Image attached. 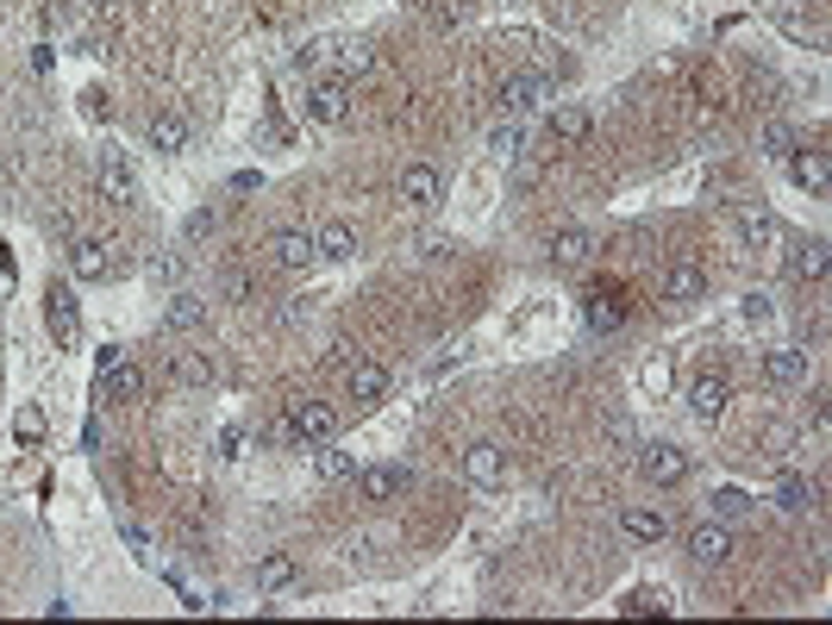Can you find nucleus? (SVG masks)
Returning <instances> with one entry per match:
<instances>
[{
  "label": "nucleus",
  "instance_id": "f8f14e48",
  "mask_svg": "<svg viewBox=\"0 0 832 625\" xmlns=\"http://www.w3.org/2000/svg\"><path fill=\"white\" fill-rule=\"evenodd\" d=\"M69 276L76 281H107L113 276V244L107 238H76V244H69Z\"/></svg>",
  "mask_w": 832,
  "mask_h": 625
},
{
  "label": "nucleus",
  "instance_id": "f3484780",
  "mask_svg": "<svg viewBox=\"0 0 832 625\" xmlns=\"http://www.w3.org/2000/svg\"><path fill=\"white\" fill-rule=\"evenodd\" d=\"M776 32H783L788 44H820L827 38V32H820V13L801 7V0H776Z\"/></svg>",
  "mask_w": 832,
  "mask_h": 625
},
{
  "label": "nucleus",
  "instance_id": "c03bdc74",
  "mask_svg": "<svg viewBox=\"0 0 832 625\" xmlns=\"http://www.w3.org/2000/svg\"><path fill=\"white\" fill-rule=\"evenodd\" d=\"M638 382H645L651 394H663V389H670V369H663V363H645V375H638Z\"/></svg>",
  "mask_w": 832,
  "mask_h": 625
},
{
  "label": "nucleus",
  "instance_id": "ea45409f",
  "mask_svg": "<svg viewBox=\"0 0 832 625\" xmlns=\"http://www.w3.org/2000/svg\"><path fill=\"white\" fill-rule=\"evenodd\" d=\"M213 225H219V213H213V207H195V213L182 219V232H188V238H207Z\"/></svg>",
  "mask_w": 832,
  "mask_h": 625
},
{
  "label": "nucleus",
  "instance_id": "dca6fc26",
  "mask_svg": "<svg viewBox=\"0 0 832 625\" xmlns=\"http://www.w3.org/2000/svg\"><path fill=\"white\" fill-rule=\"evenodd\" d=\"M251 582H257V594H282V588L301 582V563L288 557V551H263L257 569H251Z\"/></svg>",
  "mask_w": 832,
  "mask_h": 625
},
{
  "label": "nucleus",
  "instance_id": "b1692460",
  "mask_svg": "<svg viewBox=\"0 0 832 625\" xmlns=\"http://www.w3.org/2000/svg\"><path fill=\"white\" fill-rule=\"evenodd\" d=\"M313 251H320V263H350V257H357V232H350V219H326V225L313 232Z\"/></svg>",
  "mask_w": 832,
  "mask_h": 625
},
{
  "label": "nucleus",
  "instance_id": "49530a36",
  "mask_svg": "<svg viewBox=\"0 0 832 625\" xmlns=\"http://www.w3.org/2000/svg\"><path fill=\"white\" fill-rule=\"evenodd\" d=\"M88 7H113V0H88Z\"/></svg>",
  "mask_w": 832,
  "mask_h": 625
},
{
  "label": "nucleus",
  "instance_id": "a211bd4d",
  "mask_svg": "<svg viewBox=\"0 0 832 625\" xmlns=\"http://www.w3.org/2000/svg\"><path fill=\"white\" fill-rule=\"evenodd\" d=\"M701 294H707V263L677 257L670 276H663V301H701Z\"/></svg>",
  "mask_w": 832,
  "mask_h": 625
},
{
  "label": "nucleus",
  "instance_id": "f03ea898",
  "mask_svg": "<svg viewBox=\"0 0 832 625\" xmlns=\"http://www.w3.org/2000/svg\"><path fill=\"white\" fill-rule=\"evenodd\" d=\"M633 463H638V475H645L651 488H677V482H689V451L670 444V438H657V444H633Z\"/></svg>",
  "mask_w": 832,
  "mask_h": 625
},
{
  "label": "nucleus",
  "instance_id": "9d476101",
  "mask_svg": "<svg viewBox=\"0 0 832 625\" xmlns=\"http://www.w3.org/2000/svg\"><path fill=\"white\" fill-rule=\"evenodd\" d=\"M394 195L407 200L414 213H426V207H438V195H444V175H438L432 163H407L401 182H394Z\"/></svg>",
  "mask_w": 832,
  "mask_h": 625
},
{
  "label": "nucleus",
  "instance_id": "58836bf2",
  "mask_svg": "<svg viewBox=\"0 0 832 625\" xmlns=\"http://www.w3.org/2000/svg\"><path fill=\"white\" fill-rule=\"evenodd\" d=\"M788 451H795V426H770V431H764V456H776V463H783Z\"/></svg>",
  "mask_w": 832,
  "mask_h": 625
},
{
  "label": "nucleus",
  "instance_id": "7c9ffc66",
  "mask_svg": "<svg viewBox=\"0 0 832 625\" xmlns=\"http://www.w3.org/2000/svg\"><path fill=\"white\" fill-rule=\"evenodd\" d=\"M788 276H795V281H820V276H827V244H820V238L801 244V251L788 257Z\"/></svg>",
  "mask_w": 832,
  "mask_h": 625
},
{
  "label": "nucleus",
  "instance_id": "c85d7f7f",
  "mask_svg": "<svg viewBox=\"0 0 832 625\" xmlns=\"http://www.w3.org/2000/svg\"><path fill=\"white\" fill-rule=\"evenodd\" d=\"M813 500H820V488H813L808 475H783V482H776V507H783V513H808Z\"/></svg>",
  "mask_w": 832,
  "mask_h": 625
},
{
  "label": "nucleus",
  "instance_id": "a878e982",
  "mask_svg": "<svg viewBox=\"0 0 832 625\" xmlns=\"http://www.w3.org/2000/svg\"><path fill=\"white\" fill-rule=\"evenodd\" d=\"M101 394H107V401H138V394H145V369L131 363H113L107 375H101Z\"/></svg>",
  "mask_w": 832,
  "mask_h": 625
},
{
  "label": "nucleus",
  "instance_id": "f704fd0d",
  "mask_svg": "<svg viewBox=\"0 0 832 625\" xmlns=\"http://www.w3.org/2000/svg\"><path fill=\"white\" fill-rule=\"evenodd\" d=\"M795 151H801V138H795V126H770V131H764V157H770V163H788Z\"/></svg>",
  "mask_w": 832,
  "mask_h": 625
},
{
  "label": "nucleus",
  "instance_id": "72a5a7b5",
  "mask_svg": "<svg viewBox=\"0 0 832 625\" xmlns=\"http://www.w3.org/2000/svg\"><path fill=\"white\" fill-rule=\"evenodd\" d=\"M488 151H501L507 163H513V157L525 151V126H520V119H501V126L488 131Z\"/></svg>",
  "mask_w": 832,
  "mask_h": 625
},
{
  "label": "nucleus",
  "instance_id": "412c9836",
  "mask_svg": "<svg viewBox=\"0 0 832 625\" xmlns=\"http://www.w3.org/2000/svg\"><path fill=\"white\" fill-rule=\"evenodd\" d=\"M620 532L633 544H663L670 539V513H663V507H626V513H620Z\"/></svg>",
  "mask_w": 832,
  "mask_h": 625
},
{
  "label": "nucleus",
  "instance_id": "473e14b6",
  "mask_svg": "<svg viewBox=\"0 0 832 625\" xmlns=\"http://www.w3.org/2000/svg\"><path fill=\"white\" fill-rule=\"evenodd\" d=\"M370 69H375L370 44H345V50H338V82H357V76H370Z\"/></svg>",
  "mask_w": 832,
  "mask_h": 625
},
{
  "label": "nucleus",
  "instance_id": "ddd939ff",
  "mask_svg": "<svg viewBox=\"0 0 832 625\" xmlns=\"http://www.w3.org/2000/svg\"><path fill=\"white\" fill-rule=\"evenodd\" d=\"M726 401H732V382H726L720 369H701L695 382H689V413L695 419H720Z\"/></svg>",
  "mask_w": 832,
  "mask_h": 625
},
{
  "label": "nucleus",
  "instance_id": "1a4fd4ad",
  "mask_svg": "<svg viewBox=\"0 0 832 625\" xmlns=\"http://www.w3.org/2000/svg\"><path fill=\"white\" fill-rule=\"evenodd\" d=\"M732 557V532H726V519H701L695 532H689V563L695 569H720Z\"/></svg>",
  "mask_w": 832,
  "mask_h": 625
},
{
  "label": "nucleus",
  "instance_id": "6e6552de",
  "mask_svg": "<svg viewBox=\"0 0 832 625\" xmlns=\"http://www.w3.org/2000/svg\"><path fill=\"white\" fill-rule=\"evenodd\" d=\"M414 488V470L407 463H370V470H357V495L363 500H401Z\"/></svg>",
  "mask_w": 832,
  "mask_h": 625
},
{
  "label": "nucleus",
  "instance_id": "39448f33",
  "mask_svg": "<svg viewBox=\"0 0 832 625\" xmlns=\"http://www.w3.org/2000/svg\"><path fill=\"white\" fill-rule=\"evenodd\" d=\"M495 101H501L507 119H525V113H539V107L551 101V82L539 76V69H520V76H507V82H501V94H495Z\"/></svg>",
  "mask_w": 832,
  "mask_h": 625
},
{
  "label": "nucleus",
  "instance_id": "cd10ccee",
  "mask_svg": "<svg viewBox=\"0 0 832 625\" xmlns=\"http://www.w3.org/2000/svg\"><path fill=\"white\" fill-rule=\"evenodd\" d=\"M313 463H320V482H350L357 475V451H338V444H313Z\"/></svg>",
  "mask_w": 832,
  "mask_h": 625
},
{
  "label": "nucleus",
  "instance_id": "c756f323",
  "mask_svg": "<svg viewBox=\"0 0 832 625\" xmlns=\"http://www.w3.org/2000/svg\"><path fill=\"white\" fill-rule=\"evenodd\" d=\"M582 313H589V332H601V338L626 325V306H620V301H608V294H589V306H582Z\"/></svg>",
  "mask_w": 832,
  "mask_h": 625
},
{
  "label": "nucleus",
  "instance_id": "4468645a",
  "mask_svg": "<svg viewBox=\"0 0 832 625\" xmlns=\"http://www.w3.org/2000/svg\"><path fill=\"white\" fill-rule=\"evenodd\" d=\"M94 182H101V195L107 200H119V207H126V200H138V175H131V163L119 151H101V163H94Z\"/></svg>",
  "mask_w": 832,
  "mask_h": 625
},
{
  "label": "nucleus",
  "instance_id": "e433bc0d",
  "mask_svg": "<svg viewBox=\"0 0 832 625\" xmlns=\"http://www.w3.org/2000/svg\"><path fill=\"white\" fill-rule=\"evenodd\" d=\"M751 507H758V500L744 495V488H720V495H714V519H744Z\"/></svg>",
  "mask_w": 832,
  "mask_h": 625
},
{
  "label": "nucleus",
  "instance_id": "a18cd8bd",
  "mask_svg": "<svg viewBox=\"0 0 832 625\" xmlns=\"http://www.w3.org/2000/svg\"><path fill=\"white\" fill-rule=\"evenodd\" d=\"M419 257H451V238L426 232V238H419Z\"/></svg>",
  "mask_w": 832,
  "mask_h": 625
},
{
  "label": "nucleus",
  "instance_id": "9b49d317",
  "mask_svg": "<svg viewBox=\"0 0 832 625\" xmlns=\"http://www.w3.org/2000/svg\"><path fill=\"white\" fill-rule=\"evenodd\" d=\"M145 138H151L157 157H182L188 144H195V126H188V113H151V126H145Z\"/></svg>",
  "mask_w": 832,
  "mask_h": 625
},
{
  "label": "nucleus",
  "instance_id": "4c0bfd02",
  "mask_svg": "<svg viewBox=\"0 0 832 625\" xmlns=\"http://www.w3.org/2000/svg\"><path fill=\"white\" fill-rule=\"evenodd\" d=\"M539 175H545V170H539V163H532V157H513V175H507V182H513V195H525V188H539Z\"/></svg>",
  "mask_w": 832,
  "mask_h": 625
},
{
  "label": "nucleus",
  "instance_id": "423d86ee",
  "mask_svg": "<svg viewBox=\"0 0 832 625\" xmlns=\"http://www.w3.org/2000/svg\"><path fill=\"white\" fill-rule=\"evenodd\" d=\"M463 482H470V488H501L507 482V444L476 438V444L463 451Z\"/></svg>",
  "mask_w": 832,
  "mask_h": 625
},
{
  "label": "nucleus",
  "instance_id": "0eeeda50",
  "mask_svg": "<svg viewBox=\"0 0 832 625\" xmlns=\"http://www.w3.org/2000/svg\"><path fill=\"white\" fill-rule=\"evenodd\" d=\"M263 251H269V263H276V269H307V263H320V251H313V232H301V225H276V232L263 238Z\"/></svg>",
  "mask_w": 832,
  "mask_h": 625
},
{
  "label": "nucleus",
  "instance_id": "a19ab883",
  "mask_svg": "<svg viewBox=\"0 0 832 625\" xmlns=\"http://www.w3.org/2000/svg\"><path fill=\"white\" fill-rule=\"evenodd\" d=\"M739 313H744L751 325H764L770 313H776V306H770V294H744V301H739Z\"/></svg>",
  "mask_w": 832,
  "mask_h": 625
},
{
  "label": "nucleus",
  "instance_id": "79ce46f5",
  "mask_svg": "<svg viewBox=\"0 0 832 625\" xmlns=\"http://www.w3.org/2000/svg\"><path fill=\"white\" fill-rule=\"evenodd\" d=\"M20 438H25V444H38V438H44V413L38 407H20Z\"/></svg>",
  "mask_w": 832,
  "mask_h": 625
},
{
  "label": "nucleus",
  "instance_id": "2f4dec72",
  "mask_svg": "<svg viewBox=\"0 0 832 625\" xmlns=\"http://www.w3.org/2000/svg\"><path fill=\"white\" fill-rule=\"evenodd\" d=\"M670 594H663V588H633V594H626V601H620V613H633V620H645V613H670Z\"/></svg>",
  "mask_w": 832,
  "mask_h": 625
},
{
  "label": "nucleus",
  "instance_id": "393cba45",
  "mask_svg": "<svg viewBox=\"0 0 832 625\" xmlns=\"http://www.w3.org/2000/svg\"><path fill=\"white\" fill-rule=\"evenodd\" d=\"M545 131H551V144H582L594 131V119H589V107H551Z\"/></svg>",
  "mask_w": 832,
  "mask_h": 625
},
{
  "label": "nucleus",
  "instance_id": "6ab92c4d",
  "mask_svg": "<svg viewBox=\"0 0 832 625\" xmlns=\"http://www.w3.org/2000/svg\"><path fill=\"white\" fill-rule=\"evenodd\" d=\"M345 394L357 401V407H375V401L389 394V369L375 363V357H363V363H350V375H345Z\"/></svg>",
  "mask_w": 832,
  "mask_h": 625
},
{
  "label": "nucleus",
  "instance_id": "7ed1b4c3",
  "mask_svg": "<svg viewBox=\"0 0 832 625\" xmlns=\"http://www.w3.org/2000/svg\"><path fill=\"white\" fill-rule=\"evenodd\" d=\"M44 325H50V338L57 345H82V306H76V288L63 281H50V294H44Z\"/></svg>",
  "mask_w": 832,
  "mask_h": 625
},
{
  "label": "nucleus",
  "instance_id": "20e7f679",
  "mask_svg": "<svg viewBox=\"0 0 832 625\" xmlns=\"http://www.w3.org/2000/svg\"><path fill=\"white\" fill-rule=\"evenodd\" d=\"M307 119L313 126H345L350 119V82H338V76H326V82H307Z\"/></svg>",
  "mask_w": 832,
  "mask_h": 625
},
{
  "label": "nucleus",
  "instance_id": "c9c22d12",
  "mask_svg": "<svg viewBox=\"0 0 832 625\" xmlns=\"http://www.w3.org/2000/svg\"><path fill=\"white\" fill-rule=\"evenodd\" d=\"M175 375H182V382H195V389H207V382H213V357L182 350V357H175Z\"/></svg>",
  "mask_w": 832,
  "mask_h": 625
},
{
  "label": "nucleus",
  "instance_id": "2eb2a0df",
  "mask_svg": "<svg viewBox=\"0 0 832 625\" xmlns=\"http://www.w3.org/2000/svg\"><path fill=\"white\" fill-rule=\"evenodd\" d=\"M764 382L770 389H801L808 382V350H795V345L764 350Z\"/></svg>",
  "mask_w": 832,
  "mask_h": 625
},
{
  "label": "nucleus",
  "instance_id": "4be33fe9",
  "mask_svg": "<svg viewBox=\"0 0 832 625\" xmlns=\"http://www.w3.org/2000/svg\"><path fill=\"white\" fill-rule=\"evenodd\" d=\"M594 257V232L589 225H564V232H551V263L557 269H576V263Z\"/></svg>",
  "mask_w": 832,
  "mask_h": 625
},
{
  "label": "nucleus",
  "instance_id": "aec40b11",
  "mask_svg": "<svg viewBox=\"0 0 832 625\" xmlns=\"http://www.w3.org/2000/svg\"><path fill=\"white\" fill-rule=\"evenodd\" d=\"M732 238H739L744 251H770L776 244V219L764 207H732Z\"/></svg>",
  "mask_w": 832,
  "mask_h": 625
},
{
  "label": "nucleus",
  "instance_id": "37998d69",
  "mask_svg": "<svg viewBox=\"0 0 832 625\" xmlns=\"http://www.w3.org/2000/svg\"><path fill=\"white\" fill-rule=\"evenodd\" d=\"M608 444H620V451H633L638 438H633V426H626V419H608Z\"/></svg>",
  "mask_w": 832,
  "mask_h": 625
},
{
  "label": "nucleus",
  "instance_id": "f257e3e1",
  "mask_svg": "<svg viewBox=\"0 0 832 625\" xmlns=\"http://www.w3.org/2000/svg\"><path fill=\"white\" fill-rule=\"evenodd\" d=\"M282 426H288V438H294L301 451H313V444L338 438V413H332L326 401H288V407H282Z\"/></svg>",
  "mask_w": 832,
  "mask_h": 625
},
{
  "label": "nucleus",
  "instance_id": "bb28decb",
  "mask_svg": "<svg viewBox=\"0 0 832 625\" xmlns=\"http://www.w3.org/2000/svg\"><path fill=\"white\" fill-rule=\"evenodd\" d=\"M788 175H795V188L827 195V151H795L788 157Z\"/></svg>",
  "mask_w": 832,
  "mask_h": 625
},
{
  "label": "nucleus",
  "instance_id": "5701e85b",
  "mask_svg": "<svg viewBox=\"0 0 832 625\" xmlns=\"http://www.w3.org/2000/svg\"><path fill=\"white\" fill-rule=\"evenodd\" d=\"M163 325L170 332H207V301H200L195 288H175L170 306H163Z\"/></svg>",
  "mask_w": 832,
  "mask_h": 625
}]
</instances>
